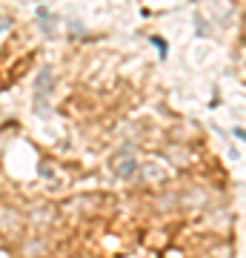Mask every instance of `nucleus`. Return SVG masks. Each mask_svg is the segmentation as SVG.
Listing matches in <instances>:
<instances>
[{
  "label": "nucleus",
  "mask_w": 246,
  "mask_h": 258,
  "mask_svg": "<svg viewBox=\"0 0 246 258\" xmlns=\"http://www.w3.org/2000/svg\"><path fill=\"white\" fill-rule=\"evenodd\" d=\"M55 89V75L49 66H43L37 72V83H35V109H40V115H49V95Z\"/></svg>",
  "instance_id": "1"
},
{
  "label": "nucleus",
  "mask_w": 246,
  "mask_h": 258,
  "mask_svg": "<svg viewBox=\"0 0 246 258\" xmlns=\"http://www.w3.org/2000/svg\"><path fill=\"white\" fill-rule=\"evenodd\" d=\"M115 172L120 178H129L135 172V158L129 155V152H123V158H115Z\"/></svg>",
  "instance_id": "2"
}]
</instances>
